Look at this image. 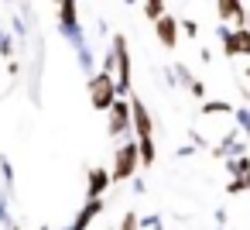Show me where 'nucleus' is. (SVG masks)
Returning <instances> with one entry per match:
<instances>
[{
	"instance_id": "obj_20",
	"label": "nucleus",
	"mask_w": 250,
	"mask_h": 230,
	"mask_svg": "<svg viewBox=\"0 0 250 230\" xmlns=\"http://www.w3.org/2000/svg\"><path fill=\"white\" fill-rule=\"evenodd\" d=\"M185 90H188V96H192V100H199V103L206 100V83H202L199 76H195V79H192V83H188Z\"/></svg>"
},
{
	"instance_id": "obj_26",
	"label": "nucleus",
	"mask_w": 250,
	"mask_h": 230,
	"mask_svg": "<svg viewBox=\"0 0 250 230\" xmlns=\"http://www.w3.org/2000/svg\"><path fill=\"white\" fill-rule=\"evenodd\" d=\"M141 230H161V216H141Z\"/></svg>"
},
{
	"instance_id": "obj_36",
	"label": "nucleus",
	"mask_w": 250,
	"mask_h": 230,
	"mask_svg": "<svg viewBox=\"0 0 250 230\" xmlns=\"http://www.w3.org/2000/svg\"><path fill=\"white\" fill-rule=\"evenodd\" d=\"M38 230H52V227H38Z\"/></svg>"
},
{
	"instance_id": "obj_2",
	"label": "nucleus",
	"mask_w": 250,
	"mask_h": 230,
	"mask_svg": "<svg viewBox=\"0 0 250 230\" xmlns=\"http://www.w3.org/2000/svg\"><path fill=\"white\" fill-rule=\"evenodd\" d=\"M137 168H141V144H137V138L130 134V138L117 141V148H113V168H110L113 185H117V182H130V179L137 175Z\"/></svg>"
},
{
	"instance_id": "obj_38",
	"label": "nucleus",
	"mask_w": 250,
	"mask_h": 230,
	"mask_svg": "<svg viewBox=\"0 0 250 230\" xmlns=\"http://www.w3.org/2000/svg\"><path fill=\"white\" fill-rule=\"evenodd\" d=\"M52 4H59V0H52Z\"/></svg>"
},
{
	"instance_id": "obj_15",
	"label": "nucleus",
	"mask_w": 250,
	"mask_h": 230,
	"mask_svg": "<svg viewBox=\"0 0 250 230\" xmlns=\"http://www.w3.org/2000/svg\"><path fill=\"white\" fill-rule=\"evenodd\" d=\"M226 196H240V192H250V175H229V182L223 185Z\"/></svg>"
},
{
	"instance_id": "obj_4",
	"label": "nucleus",
	"mask_w": 250,
	"mask_h": 230,
	"mask_svg": "<svg viewBox=\"0 0 250 230\" xmlns=\"http://www.w3.org/2000/svg\"><path fill=\"white\" fill-rule=\"evenodd\" d=\"M113 55H117V69H113V79H117V93L120 96H130L134 93V62H130V45L124 35H113L110 42Z\"/></svg>"
},
{
	"instance_id": "obj_5",
	"label": "nucleus",
	"mask_w": 250,
	"mask_h": 230,
	"mask_svg": "<svg viewBox=\"0 0 250 230\" xmlns=\"http://www.w3.org/2000/svg\"><path fill=\"white\" fill-rule=\"evenodd\" d=\"M59 31H62V38L72 45V48H79V45H86V38H83V21H79V0H59Z\"/></svg>"
},
{
	"instance_id": "obj_10",
	"label": "nucleus",
	"mask_w": 250,
	"mask_h": 230,
	"mask_svg": "<svg viewBox=\"0 0 250 230\" xmlns=\"http://www.w3.org/2000/svg\"><path fill=\"white\" fill-rule=\"evenodd\" d=\"M103 209H106V203H103V196H96V199H86L83 203V209L76 213V220H72V230H89L100 216H103Z\"/></svg>"
},
{
	"instance_id": "obj_30",
	"label": "nucleus",
	"mask_w": 250,
	"mask_h": 230,
	"mask_svg": "<svg viewBox=\"0 0 250 230\" xmlns=\"http://www.w3.org/2000/svg\"><path fill=\"white\" fill-rule=\"evenodd\" d=\"M7 72H11V76H18V72H21V66H18V59H11V62H7Z\"/></svg>"
},
{
	"instance_id": "obj_13",
	"label": "nucleus",
	"mask_w": 250,
	"mask_h": 230,
	"mask_svg": "<svg viewBox=\"0 0 250 230\" xmlns=\"http://www.w3.org/2000/svg\"><path fill=\"white\" fill-rule=\"evenodd\" d=\"M223 165H226V175H250V151H247V155L223 158Z\"/></svg>"
},
{
	"instance_id": "obj_6",
	"label": "nucleus",
	"mask_w": 250,
	"mask_h": 230,
	"mask_svg": "<svg viewBox=\"0 0 250 230\" xmlns=\"http://www.w3.org/2000/svg\"><path fill=\"white\" fill-rule=\"evenodd\" d=\"M106 134L113 141H124L134 134V124H130V96H117L113 107L106 110Z\"/></svg>"
},
{
	"instance_id": "obj_25",
	"label": "nucleus",
	"mask_w": 250,
	"mask_h": 230,
	"mask_svg": "<svg viewBox=\"0 0 250 230\" xmlns=\"http://www.w3.org/2000/svg\"><path fill=\"white\" fill-rule=\"evenodd\" d=\"M0 223H4V230L14 223V220H11V209H7V196H0Z\"/></svg>"
},
{
	"instance_id": "obj_37",
	"label": "nucleus",
	"mask_w": 250,
	"mask_h": 230,
	"mask_svg": "<svg viewBox=\"0 0 250 230\" xmlns=\"http://www.w3.org/2000/svg\"><path fill=\"white\" fill-rule=\"evenodd\" d=\"M0 38H4V28H0Z\"/></svg>"
},
{
	"instance_id": "obj_33",
	"label": "nucleus",
	"mask_w": 250,
	"mask_h": 230,
	"mask_svg": "<svg viewBox=\"0 0 250 230\" xmlns=\"http://www.w3.org/2000/svg\"><path fill=\"white\" fill-rule=\"evenodd\" d=\"M124 4H137V0H124Z\"/></svg>"
},
{
	"instance_id": "obj_19",
	"label": "nucleus",
	"mask_w": 250,
	"mask_h": 230,
	"mask_svg": "<svg viewBox=\"0 0 250 230\" xmlns=\"http://www.w3.org/2000/svg\"><path fill=\"white\" fill-rule=\"evenodd\" d=\"M117 230H141V216L134 213V209H127L124 216H120V227Z\"/></svg>"
},
{
	"instance_id": "obj_1",
	"label": "nucleus",
	"mask_w": 250,
	"mask_h": 230,
	"mask_svg": "<svg viewBox=\"0 0 250 230\" xmlns=\"http://www.w3.org/2000/svg\"><path fill=\"white\" fill-rule=\"evenodd\" d=\"M130 124H134V138H137V144H141V165H144V168H151V165L158 161L154 117H151L147 103H144L137 93H130Z\"/></svg>"
},
{
	"instance_id": "obj_17",
	"label": "nucleus",
	"mask_w": 250,
	"mask_h": 230,
	"mask_svg": "<svg viewBox=\"0 0 250 230\" xmlns=\"http://www.w3.org/2000/svg\"><path fill=\"white\" fill-rule=\"evenodd\" d=\"M233 120H236V131L250 141V107H236L233 110Z\"/></svg>"
},
{
	"instance_id": "obj_9",
	"label": "nucleus",
	"mask_w": 250,
	"mask_h": 230,
	"mask_svg": "<svg viewBox=\"0 0 250 230\" xmlns=\"http://www.w3.org/2000/svg\"><path fill=\"white\" fill-rule=\"evenodd\" d=\"M110 185H113V175H110V168H100V165L86 168V199L106 196V189H110Z\"/></svg>"
},
{
	"instance_id": "obj_31",
	"label": "nucleus",
	"mask_w": 250,
	"mask_h": 230,
	"mask_svg": "<svg viewBox=\"0 0 250 230\" xmlns=\"http://www.w3.org/2000/svg\"><path fill=\"white\" fill-rule=\"evenodd\" d=\"M7 230H21V227H18V223H11V227H7Z\"/></svg>"
},
{
	"instance_id": "obj_3",
	"label": "nucleus",
	"mask_w": 250,
	"mask_h": 230,
	"mask_svg": "<svg viewBox=\"0 0 250 230\" xmlns=\"http://www.w3.org/2000/svg\"><path fill=\"white\" fill-rule=\"evenodd\" d=\"M86 96H89V107H93V110L106 114V110L113 107V100L120 96V93H117L113 72H103V69L89 72V76H86Z\"/></svg>"
},
{
	"instance_id": "obj_18",
	"label": "nucleus",
	"mask_w": 250,
	"mask_h": 230,
	"mask_svg": "<svg viewBox=\"0 0 250 230\" xmlns=\"http://www.w3.org/2000/svg\"><path fill=\"white\" fill-rule=\"evenodd\" d=\"M233 31H236V45H240V59H250V28L240 24V28H233Z\"/></svg>"
},
{
	"instance_id": "obj_34",
	"label": "nucleus",
	"mask_w": 250,
	"mask_h": 230,
	"mask_svg": "<svg viewBox=\"0 0 250 230\" xmlns=\"http://www.w3.org/2000/svg\"><path fill=\"white\" fill-rule=\"evenodd\" d=\"M59 230H72V227H59Z\"/></svg>"
},
{
	"instance_id": "obj_35",
	"label": "nucleus",
	"mask_w": 250,
	"mask_h": 230,
	"mask_svg": "<svg viewBox=\"0 0 250 230\" xmlns=\"http://www.w3.org/2000/svg\"><path fill=\"white\" fill-rule=\"evenodd\" d=\"M247 79H250V66H247Z\"/></svg>"
},
{
	"instance_id": "obj_29",
	"label": "nucleus",
	"mask_w": 250,
	"mask_h": 230,
	"mask_svg": "<svg viewBox=\"0 0 250 230\" xmlns=\"http://www.w3.org/2000/svg\"><path fill=\"white\" fill-rule=\"evenodd\" d=\"M226 220H229V213L226 209H216V227H226Z\"/></svg>"
},
{
	"instance_id": "obj_23",
	"label": "nucleus",
	"mask_w": 250,
	"mask_h": 230,
	"mask_svg": "<svg viewBox=\"0 0 250 230\" xmlns=\"http://www.w3.org/2000/svg\"><path fill=\"white\" fill-rule=\"evenodd\" d=\"M0 55H4V59H14V38L4 31V38H0Z\"/></svg>"
},
{
	"instance_id": "obj_16",
	"label": "nucleus",
	"mask_w": 250,
	"mask_h": 230,
	"mask_svg": "<svg viewBox=\"0 0 250 230\" xmlns=\"http://www.w3.org/2000/svg\"><path fill=\"white\" fill-rule=\"evenodd\" d=\"M141 11H144L147 21H158V18L168 11V4H165V0H141Z\"/></svg>"
},
{
	"instance_id": "obj_24",
	"label": "nucleus",
	"mask_w": 250,
	"mask_h": 230,
	"mask_svg": "<svg viewBox=\"0 0 250 230\" xmlns=\"http://www.w3.org/2000/svg\"><path fill=\"white\" fill-rule=\"evenodd\" d=\"M100 69H103V72H113V69H117V55H113V48H106V55L100 59Z\"/></svg>"
},
{
	"instance_id": "obj_11",
	"label": "nucleus",
	"mask_w": 250,
	"mask_h": 230,
	"mask_svg": "<svg viewBox=\"0 0 250 230\" xmlns=\"http://www.w3.org/2000/svg\"><path fill=\"white\" fill-rule=\"evenodd\" d=\"M216 14H219L223 24H233V28L247 24V7H243V0H216Z\"/></svg>"
},
{
	"instance_id": "obj_32",
	"label": "nucleus",
	"mask_w": 250,
	"mask_h": 230,
	"mask_svg": "<svg viewBox=\"0 0 250 230\" xmlns=\"http://www.w3.org/2000/svg\"><path fill=\"white\" fill-rule=\"evenodd\" d=\"M247 28H250V11H247Z\"/></svg>"
},
{
	"instance_id": "obj_28",
	"label": "nucleus",
	"mask_w": 250,
	"mask_h": 230,
	"mask_svg": "<svg viewBox=\"0 0 250 230\" xmlns=\"http://www.w3.org/2000/svg\"><path fill=\"white\" fill-rule=\"evenodd\" d=\"M188 155H195V144H182L178 148V158H188Z\"/></svg>"
},
{
	"instance_id": "obj_22",
	"label": "nucleus",
	"mask_w": 250,
	"mask_h": 230,
	"mask_svg": "<svg viewBox=\"0 0 250 230\" xmlns=\"http://www.w3.org/2000/svg\"><path fill=\"white\" fill-rule=\"evenodd\" d=\"M0 175H4V182H7V189L14 185V168H11V161H7L4 155H0Z\"/></svg>"
},
{
	"instance_id": "obj_21",
	"label": "nucleus",
	"mask_w": 250,
	"mask_h": 230,
	"mask_svg": "<svg viewBox=\"0 0 250 230\" xmlns=\"http://www.w3.org/2000/svg\"><path fill=\"white\" fill-rule=\"evenodd\" d=\"M178 24H182V35H185V38H192V42L199 38V21H192V18H185V21H178Z\"/></svg>"
},
{
	"instance_id": "obj_12",
	"label": "nucleus",
	"mask_w": 250,
	"mask_h": 230,
	"mask_svg": "<svg viewBox=\"0 0 250 230\" xmlns=\"http://www.w3.org/2000/svg\"><path fill=\"white\" fill-rule=\"evenodd\" d=\"M233 110H236V107H233L229 100H202L199 117H226V114L233 117Z\"/></svg>"
},
{
	"instance_id": "obj_8",
	"label": "nucleus",
	"mask_w": 250,
	"mask_h": 230,
	"mask_svg": "<svg viewBox=\"0 0 250 230\" xmlns=\"http://www.w3.org/2000/svg\"><path fill=\"white\" fill-rule=\"evenodd\" d=\"M243 134L240 131H229L226 138H219L216 144H209V155L212 158H233V155H247V141H240Z\"/></svg>"
},
{
	"instance_id": "obj_7",
	"label": "nucleus",
	"mask_w": 250,
	"mask_h": 230,
	"mask_svg": "<svg viewBox=\"0 0 250 230\" xmlns=\"http://www.w3.org/2000/svg\"><path fill=\"white\" fill-rule=\"evenodd\" d=\"M154 24V38H158V45L161 48H168V52H175L178 48V38H182V24H178V18H171L168 11L158 18V21H151Z\"/></svg>"
},
{
	"instance_id": "obj_27",
	"label": "nucleus",
	"mask_w": 250,
	"mask_h": 230,
	"mask_svg": "<svg viewBox=\"0 0 250 230\" xmlns=\"http://www.w3.org/2000/svg\"><path fill=\"white\" fill-rule=\"evenodd\" d=\"M130 185H134V192H137V196H144V192H147V182H144L141 175H134V179H130Z\"/></svg>"
},
{
	"instance_id": "obj_14",
	"label": "nucleus",
	"mask_w": 250,
	"mask_h": 230,
	"mask_svg": "<svg viewBox=\"0 0 250 230\" xmlns=\"http://www.w3.org/2000/svg\"><path fill=\"white\" fill-rule=\"evenodd\" d=\"M76 59H79V69H83L86 76H89V72H96V55H93V48H89V42L76 48Z\"/></svg>"
}]
</instances>
